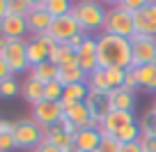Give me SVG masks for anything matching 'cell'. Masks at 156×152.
<instances>
[{"mask_svg": "<svg viewBox=\"0 0 156 152\" xmlns=\"http://www.w3.org/2000/svg\"><path fill=\"white\" fill-rule=\"evenodd\" d=\"M46 138V129H41L34 120L14 122V143L19 150H37Z\"/></svg>", "mask_w": 156, "mask_h": 152, "instance_id": "3957f363", "label": "cell"}, {"mask_svg": "<svg viewBox=\"0 0 156 152\" xmlns=\"http://www.w3.org/2000/svg\"><path fill=\"white\" fill-rule=\"evenodd\" d=\"M99 2H101V5H110V7H119L122 0H99Z\"/></svg>", "mask_w": 156, "mask_h": 152, "instance_id": "ee69618b", "label": "cell"}, {"mask_svg": "<svg viewBox=\"0 0 156 152\" xmlns=\"http://www.w3.org/2000/svg\"><path fill=\"white\" fill-rule=\"evenodd\" d=\"M122 88L131 90V92L140 90V83H138V76H136V69H133V67L126 69V76H124V85H122Z\"/></svg>", "mask_w": 156, "mask_h": 152, "instance_id": "d6a6232c", "label": "cell"}, {"mask_svg": "<svg viewBox=\"0 0 156 152\" xmlns=\"http://www.w3.org/2000/svg\"><path fill=\"white\" fill-rule=\"evenodd\" d=\"M73 2H76V0H73Z\"/></svg>", "mask_w": 156, "mask_h": 152, "instance_id": "f907efd6", "label": "cell"}, {"mask_svg": "<svg viewBox=\"0 0 156 152\" xmlns=\"http://www.w3.org/2000/svg\"><path fill=\"white\" fill-rule=\"evenodd\" d=\"M19 92H21V85H19V81H16L14 76L0 81V99H12V97H16Z\"/></svg>", "mask_w": 156, "mask_h": 152, "instance_id": "83f0119b", "label": "cell"}, {"mask_svg": "<svg viewBox=\"0 0 156 152\" xmlns=\"http://www.w3.org/2000/svg\"><path fill=\"white\" fill-rule=\"evenodd\" d=\"M44 141L53 143V145H58L60 150L64 152H71L73 150V136H69V134H64L62 129H60V124H55V127L46 129V138Z\"/></svg>", "mask_w": 156, "mask_h": 152, "instance_id": "cb8c5ba5", "label": "cell"}, {"mask_svg": "<svg viewBox=\"0 0 156 152\" xmlns=\"http://www.w3.org/2000/svg\"><path fill=\"white\" fill-rule=\"evenodd\" d=\"M25 23H28V32L32 37H39V35H46L51 30V23H53V16L46 12V7L41 5H32V9L25 16Z\"/></svg>", "mask_w": 156, "mask_h": 152, "instance_id": "30bf717a", "label": "cell"}, {"mask_svg": "<svg viewBox=\"0 0 156 152\" xmlns=\"http://www.w3.org/2000/svg\"><path fill=\"white\" fill-rule=\"evenodd\" d=\"M136 92H131V90L126 88H115L108 92V108L110 111H126V113H133L136 111Z\"/></svg>", "mask_w": 156, "mask_h": 152, "instance_id": "5bb4252c", "label": "cell"}, {"mask_svg": "<svg viewBox=\"0 0 156 152\" xmlns=\"http://www.w3.org/2000/svg\"><path fill=\"white\" fill-rule=\"evenodd\" d=\"M60 129H62L64 134H69V136H73V134L78 132V127H76L73 122H69L67 118H62V120H60Z\"/></svg>", "mask_w": 156, "mask_h": 152, "instance_id": "d590c367", "label": "cell"}, {"mask_svg": "<svg viewBox=\"0 0 156 152\" xmlns=\"http://www.w3.org/2000/svg\"><path fill=\"white\" fill-rule=\"evenodd\" d=\"M149 2H151V0H122V2H119V7H122V9H126V12H131V14H136V12L145 9Z\"/></svg>", "mask_w": 156, "mask_h": 152, "instance_id": "1f68e13d", "label": "cell"}, {"mask_svg": "<svg viewBox=\"0 0 156 152\" xmlns=\"http://www.w3.org/2000/svg\"><path fill=\"white\" fill-rule=\"evenodd\" d=\"M32 152H34V150H32Z\"/></svg>", "mask_w": 156, "mask_h": 152, "instance_id": "816d5d0a", "label": "cell"}, {"mask_svg": "<svg viewBox=\"0 0 156 152\" xmlns=\"http://www.w3.org/2000/svg\"><path fill=\"white\" fill-rule=\"evenodd\" d=\"M64 118V108L60 102H39L37 106H32V120L41 129H51L55 124H60V120Z\"/></svg>", "mask_w": 156, "mask_h": 152, "instance_id": "ba28073f", "label": "cell"}, {"mask_svg": "<svg viewBox=\"0 0 156 152\" xmlns=\"http://www.w3.org/2000/svg\"><path fill=\"white\" fill-rule=\"evenodd\" d=\"M154 65H156V55H154Z\"/></svg>", "mask_w": 156, "mask_h": 152, "instance_id": "c3c4849f", "label": "cell"}, {"mask_svg": "<svg viewBox=\"0 0 156 152\" xmlns=\"http://www.w3.org/2000/svg\"><path fill=\"white\" fill-rule=\"evenodd\" d=\"M80 32H83V30H80L78 21L73 19L71 14L53 19V23H51V30H48V35L53 37L55 42H58V44H64V42H69L71 37H76V35H80Z\"/></svg>", "mask_w": 156, "mask_h": 152, "instance_id": "9c48e42d", "label": "cell"}, {"mask_svg": "<svg viewBox=\"0 0 156 152\" xmlns=\"http://www.w3.org/2000/svg\"><path fill=\"white\" fill-rule=\"evenodd\" d=\"M145 120L149 122V127H151V134L156 136V113H151V111H149V113H147V118H145Z\"/></svg>", "mask_w": 156, "mask_h": 152, "instance_id": "b9f144b4", "label": "cell"}, {"mask_svg": "<svg viewBox=\"0 0 156 152\" xmlns=\"http://www.w3.org/2000/svg\"><path fill=\"white\" fill-rule=\"evenodd\" d=\"M87 97H90V85H87V81H85V83H73V85H67V88H64L60 104H62V108L67 111V108H71L73 104L85 102Z\"/></svg>", "mask_w": 156, "mask_h": 152, "instance_id": "e0dca14e", "label": "cell"}, {"mask_svg": "<svg viewBox=\"0 0 156 152\" xmlns=\"http://www.w3.org/2000/svg\"><path fill=\"white\" fill-rule=\"evenodd\" d=\"M28 76L46 85V83H51V81H58V65H53L51 60H46V62H41V65L30 67Z\"/></svg>", "mask_w": 156, "mask_h": 152, "instance_id": "44dd1931", "label": "cell"}, {"mask_svg": "<svg viewBox=\"0 0 156 152\" xmlns=\"http://www.w3.org/2000/svg\"><path fill=\"white\" fill-rule=\"evenodd\" d=\"M103 32H110V35H117V37H124V39H131L133 35H136L133 14L126 12V9H122V7H108Z\"/></svg>", "mask_w": 156, "mask_h": 152, "instance_id": "277c9868", "label": "cell"}, {"mask_svg": "<svg viewBox=\"0 0 156 152\" xmlns=\"http://www.w3.org/2000/svg\"><path fill=\"white\" fill-rule=\"evenodd\" d=\"M99 143H101L99 127H85L73 134V150L76 152H97Z\"/></svg>", "mask_w": 156, "mask_h": 152, "instance_id": "7c38bea8", "label": "cell"}, {"mask_svg": "<svg viewBox=\"0 0 156 152\" xmlns=\"http://www.w3.org/2000/svg\"><path fill=\"white\" fill-rule=\"evenodd\" d=\"M5 44H7V39H5V37H2V35H0V51L5 49Z\"/></svg>", "mask_w": 156, "mask_h": 152, "instance_id": "f6af8a7d", "label": "cell"}, {"mask_svg": "<svg viewBox=\"0 0 156 152\" xmlns=\"http://www.w3.org/2000/svg\"><path fill=\"white\" fill-rule=\"evenodd\" d=\"M151 113H156V102H154V108H151Z\"/></svg>", "mask_w": 156, "mask_h": 152, "instance_id": "7dc6e473", "label": "cell"}, {"mask_svg": "<svg viewBox=\"0 0 156 152\" xmlns=\"http://www.w3.org/2000/svg\"><path fill=\"white\" fill-rule=\"evenodd\" d=\"M7 16V0H0V21Z\"/></svg>", "mask_w": 156, "mask_h": 152, "instance_id": "7bdbcfd3", "label": "cell"}, {"mask_svg": "<svg viewBox=\"0 0 156 152\" xmlns=\"http://www.w3.org/2000/svg\"><path fill=\"white\" fill-rule=\"evenodd\" d=\"M97 152H99V150H97Z\"/></svg>", "mask_w": 156, "mask_h": 152, "instance_id": "f5cc1de1", "label": "cell"}, {"mask_svg": "<svg viewBox=\"0 0 156 152\" xmlns=\"http://www.w3.org/2000/svg\"><path fill=\"white\" fill-rule=\"evenodd\" d=\"M136 115L133 113H126V111H108L106 118L101 120V124H99V129L101 132H108V134H117L119 129L129 127V124H136Z\"/></svg>", "mask_w": 156, "mask_h": 152, "instance_id": "4fadbf2b", "label": "cell"}, {"mask_svg": "<svg viewBox=\"0 0 156 152\" xmlns=\"http://www.w3.org/2000/svg\"><path fill=\"white\" fill-rule=\"evenodd\" d=\"M0 134H14V122H9V120H0Z\"/></svg>", "mask_w": 156, "mask_h": 152, "instance_id": "ab89813d", "label": "cell"}, {"mask_svg": "<svg viewBox=\"0 0 156 152\" xmlns=\"http://www.w3.org/2000/svg\"><path fill=\"white\" fill-rule=\"evenodd\" d=\"M64 92V85L58 83V81H51V83L44 85V99L46 102H60Z\"/></svg>", "mask_w": 156, "mask_h": 152, "instance_id": "4dcf8cb0", "label": "cell"}, {"mask_svg": "<svg viewBox=\"0 0 156 152\" xmlns=\"http://www.w3.org/2000/svg\"><path fill=\"white\" fill-rule=\"evenodd\" d=\"M119 152H142L140 143H124V145H119Z\"/></svg>", "mask_w": 156, "mask_h": 152, "instance_id": "f35d334b", "label": "cell"}, {"mask_svg": "<svg viewBox=\"0 0 156 152\" xmlns=\"http://www.w3.org/2000/svg\"><path fill=\"white\" fill-rule=\"evenodd\" d=\"M99 132H101V129H99ZM119 145H122V143L117 141L115 134L101 132V143H99V152H119Z\"/></svg>", "mask_w": 156, "mask_h": 152, "instance_id": "f546056e", "label": "cell"}, {"mask_svg": "<svg viewBox=\"0 0 156 152\" xmlns=\"http://www.w3.org/2000/svg\"><path fill=\"white\" fill-rule=\"evenodd\" d=\"M64 118H67L69 122H73L78 129L99 127V124L92 120V113H90V108H87V104H85V102H78V104H73L71 108H67V111H64Z\"/></svg>", "mask_w": 156, "mask_h": 152, "instance_id": "2e32d148", "label": "cell"}, {"mask_svg": "<svg viewBox=\"0 0 156 152\" xmlns=\"http://www.w3.org/2000/svg\"><path fill=\"white\" fill-rule=\"evenodd\" d=\"M78 67L83 69L85 74H92V72H97L99 69V58H97V39L94 37H85V42H83V46L78 49Z\"/></svg>", "mask_w": 156, "mask_h": 152, "instance_id": "8fae6325", "label": "cell"}, {"mask_svg": "<svg viewBox=\"0 0 156 152\" xmlns=\"http://www.w3.org/2000/svg\"><path fill=\"white\" fill-rule=\"evenodd\" d=\"M48 60L53 65H78V55H76V51L71 49V46L64 42V44H58L55 42L53 46H51V51H48Z\"/></svg>", "mask_w": 156, "mask_h": 152, "instance_id": "ac0fdd59", "label": "cell"}, {"mask_svg": "<svg viewBox=\"0 0 156 152\" xmlns=\"http://www.w3.org/2000/svg\"><path fill=\"white\" fill-rule=\"evenodd\" d=\"M21 95H23V99L28 104H32V106H37L39 102H44V83H39V81L34 79H25V83L21 85Z\"/></svg>", "mask_w": 156, "mask_h": 152, "instance_id": "603a6c76", "label": "cell"}, {"mask_svg": "<svg viewBox=\"0 0 156 152\" xmlns=\"http://www.w3.org/2000/svg\"><path fill=\"white\" fill-rule=\"evenodd\" d=\"M87 81V74L78 65H60L58 67V83H62L64 88L73 83H85Z\"/></svg>", "mask_w": 156, "mask_h": 152, "instance_id": "d6986e66", "label": "cell"}, {"mask_svg": "<svg viewBox=\"0 0 156 152\" xmlns=\"http://www.w3.org/2000/svg\"><path fill=\"white\" fill-rule=\"evenodd\" d=\"M138 76V83H140V90L145 92H156V65H142V67H133Z\"/></svg>", "mask_w": 156, "mask_h": 152, "instance_id": "7402d4cb", "label": "cell"}, {"mask_svg": "<svg viewBox=\"0 0 156 152\" xmlns=\"http://www.w3.org/2000/svg\"><path fill=\"white\" fill-rule=\"evenodd\" d=\"M71 152H76V150H71Z\"/></svg>", "mask_w": 156, "mask_h": 152, "instance_id": "681fc988", "label": "cell"}, {"mask_svg": "<svg viewBox=\"0 0 156 152\" xmlns=\"http://www.w3.org/2000/svg\"><path fill=\"white\" fill-rule=\"evenodd\" d=\"M124 76H126V69L119 67H108V69H97L87 76V85L90 90H97V92L108 95L110 90L122 88L124 85Z\"/></svg>", "mask_w": 156, "mask_h": 152, "instance_id": "5b68a950", "label": "cell"}, {"mask_svg": "<svg viewBox=\"0 0 156 152\" xmlns=\"http://www.w3.org/2000/svg\"><path fill=\"white\" fill-rule=\"evenodd\" d=\"M145 12H147V14H149V19H151V21H154V23H156V0H151L149 5L145 7Z\"/></svg>", "mask_w": 156, "mask_h": 152, "instance_id": "60d3db41", "label": "cell"}, {"mask_svg": "<svg viewBox=\"0 0 156 152\" xmlns=\"http://www.w3.org/2000/svg\"><path fill=\"white\" fill-rule=\"evenodd\" d=\"M0 53H2V58H5L7 65H9L12 76L30 72V62H28V42H25V39H7L5 49L0 51Z\"/></svg>", "mask_w": 156, "mask_h": 152, "instance_id": "8992f818", "label": "cell"}, {"mask_svg": "<svg viewBox=\"0 0 156 152\" xmlns=\"http://www.w3.org/2000/svg\"><path fill=\"white\" fill-rule=\"evenodd\" d=\"M16 150L14 134H0V152H12Z\"/></svg>", "mask_w": 156, "mask_h": 152, "instance_id": "836d02e7", "label": "cell"}, {"mask_svg": "<svg viewBox=\"0 0 156 152\" xmlns=\"http://www.w3.org/2000/svg\"><path fill=\"white\" fill-rule=\"evenodd\" d=\"M48 51H51V46L46 44L41 37H32V39L28 42V62H30V67L46 62V60H48Z\"/></svg>", "mask_w": 156, "mask_h": 152, "instance_id": "ffe728a7", "label": "cell"}, {"mask_svg": "<svg viewBox=\"0 0 156 152\" xmlns=\"http://www.w3.org/2000/svg\"><path fill=\"white\" fill-rule=\"evenodd\" d=\"M32 0H7V14L16 16H28V12L32 9Z\"/></svg>", "mask_w": 156, "mask_h": 152, "instance_id": "f1b7e54d", "label": "cell"}, {"mask_svg": "<svg viewBox=\"0 0 156 152\" xmlns=\"http://www.w3.org/2000/svg\"><path fill=\"white\" fill-rule=\"evenodd\" d=\"M9 76H12V72H9V65H7V60L2 58V53H0V81L9 79Z\"/></svg>", "mask_w": 156, "mask_h": 152, "instance_id": "8d00e7d4", "label": "cell"}, {"mask_svg": "<svg viewBox=\"0 0 156 152\" xmlns=\"http://www.w3.org/2000/svg\"><path fill=\"white\" fill-rule=\"evenodd\" d=\"M94 39H97L99 69H108V67L129 69L131 67V42L129 39L110 35V32H99Z\"/></svg>", "mask_w": 156, "mask_h": 152, "instance_id": "6da1fadb", "label": "cell"}, {"mask_svg": "<svg viewBox=\"0 0 156 152\" xmlns=\"http://www.w3.org/2000/svg\"><path fill=\"white\" fill-rule=\"evenodd\" d=\"M133 23H136V35H147V37H156V23L149 19L145 9L133 14Z\"/></svg>", "mask_w": 156, "mask_h": 152, "instance_id": "d4e9b609", "label": "cell"}, {"mask_svg": "<svg viewBox=\"0 0 156 152\" xmlns=\"http://www.w3.org/2000/svg\"><path fill=\"white\" fill-rule=\"evenodd\" d=\"M106 14V5H101L99 0H76L71 9V16L78 21L83 35H90V37H97L99 32H103Z\"/></svg>", "mask_w": 156, "mask_h": 152, "instance_id": "7a4b0ae2", "label": "cell"}, {"mask_svg": "<svg viewBox=\"0 0 156 152\" xmlns=\"http://www.w3.org/2000/svg\"><path fill=\"white\" fill-rule=\"evenodd\" d=\"M115 136H117V141L122 143V145H124V143H138V141H140V124H138V122L129 124V127L119 129Z\"/></svg>", "mask_w": 156, "mask_h": 152, "instance_id": "4316f807", "label": "cell"}, {"mask_svg": "<svg viewBox=\"0 0 156 152\" xmlns=\"http://www.w3.org/2000/svg\"><path fill=\"white\" fill-rule=\"evenodd\" d=\"M34 5H41V7H46V2H48V0H32Z\"/></svg>", "mask_w": 156, "mask_h": 152, "instance_id": "bcb514c9", "label": "cell"}, {"mask_svg": "<svg viewBox=\"0 0 156 152\" xmlns=\"http://www.w3.org/2000/svg\"><path fill=\"white\" fill-rule=\"evenodd\" d=\"M25 32H28L25 16L7 14L5 19L0 21V35H2L5 39H25Z\"/></svg>", "mask_w": 156, "mask_h": 152, "instance_id": "9a60e30c", "label": "cell"}, {"mask_svg": "<svg viewBox=\"0 0 156 152\" xmlns=\"http://www.w3.org/2000/svg\"><path fill=\"white\" fill-rule=\"evenodd\" d=\"M34 152H64V150H60L58 145H53V143L44 141V143H41V145H39V147H37Z\"/></svg>", "mask_w": 156, "mask_h": 152, "instance_id": "74e56055", "label": "cell"}, {"mask_svg": "<svg viewBox=\"0 0 156 152\" xmlns=\"http://www.w3.org/2000/svg\"><path fill=\"white\" fill-rule=\"evenodd\" d=\"M140 147L142 152H156V136H140Z\"/></svg>", "mask_w": 156, "mask_h": 152, "instance_id": "e575fe53", "label": "cell"}, {"mask_svg": "<svg viewBox=\"0 0 156 152\" xmlns=\"http://www.w3.org/2000/svg\"><path fill=\"white\" fill-rule=\"evenodd\" d=\"M129 42H131V67H142V65L154 62V55H156V37L133 35Z\"/></svg>", "mask_w": 156, "mask_h": 152, "instance_id": "52a82bcc", "label": "cell"}, {"mask_svg": "<svg viewBox=\"0 0 156 152\" xmlns=\"http://www.w3.org/2000/svg\"><path fill=\"white\" fill-rule=\"evenodd\" d=\"M71 9H73V0H48V2H46V12H48L53 19L71 14Z\"/></svg>", "mask_w": 156, "mask_h": 152, "instance_id": "484cf974", "label": "cell"}]
</instances>
